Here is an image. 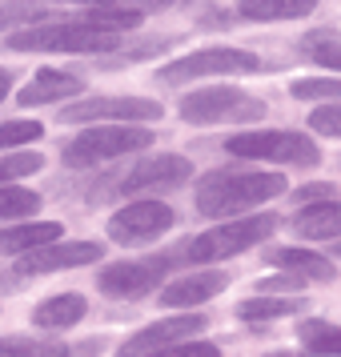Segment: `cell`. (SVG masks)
I'll return each instance as SVG.
<instances>
[{
  "instance_id": "6da1fadb",
  "label": "cell",
  "mask_w": 341,
  "mask_h": 357,
  "mask_svg": "<svg viewBox=\"0 0 341 357\" xmlns=\"http://www.w3.org/2000/svg\"><path fill=\"white\" fill-rule=\"evenodd\" d=\"M285 193V177L249 169H213L197 185V209L205 217H233Z\"/></svg>"
},
{
  "instance_id": "7a4b0ae2",
  "label": "cell",
  "mask_w": 341,
  "mask_h": 357,
  "mask_svg": "<svg viewBox=\"0 0 341 357\" xmlns=\"http://www.w3.org/2000/svg\"><path fill=\"white\" fill-rule=\"evenodd\" d=\"M8 45L20 52H113L116 33H105L89 20H45L33 29L8 36Z\"/></svg>"
},
{
  "instance_id": "3957f363",
  "label": "cell",
  "mask_w": 341,
  "mask_h": 357,
  "mask_svg": "<svg viewBox=\"0 0 341 357\" xmlns=\"http://www.w3.org/2000/svg\"><path fill=\"white\" fill-rule=\"evenodd\" d=\"M153 145V132L141 125H97V129L77 132L65 145V165L68 169H89V165L116 161L125 153H141Z\"/></svg>"
},
{
  "instance_id": "277c9868",
  "label": "cell",
  "mask_w": 341,
  "mask_h": 357,
  "mask_svg": "<svg viewBox=\"0 0 341 357\" xmlns=\"http://www.w3.org/2000/svg\"><path fill=\"white\" fill-rule=\"evenodd\" d=\"M277 229L273 217H237L229 225H217L209 233H201L193 241L185 245V261H197V265H209V261H225L237 257L253 245L269 241V233Z\"/></svg>"
},
{
  "instance_id": "5b68a950",
  "label": "cell",
  "mask_w": 341,
  "mask_h": 357,
  "mask_svg": "<svg viewBox=\"0 0 341 357\" xmlns=\"http://www.w3.org/2000/svg\"><path fill=\"white\" fill-rule=\"evenodd\" d=\"M225 149L233 157H245V161H277V165H301V169H313L321 161L317 145L301 137V132H277V129H253V132H237L229 137Z\"/></svg>"
},
{
  "instance_id": "8992f818",
  "label": "cell",
  "mask_w": 341,
  "mask_h": 357,
  "mask_svg": "<svg viewBox=\"0 0 341 357\" xmlns=\"http://www.w3.org/2000/svg\"><path fill=\"white\" fill-rule=\"evenodd\" d=\"M265 105L241 97L237 89H201L181 100V116L189 125H225V121H261Z\"/></svg>"
},
{
  "instance_id": "52a82bcc",
  "label": "cell",
  "mask_w": 341,
  "mask_h": 357,
  "mask_svg": "<svg viewBox=\"0 0 341 357\" xmlns=\"http://www.w3.org/2000/svg\"><path fill=\"white\" fill-rule=\"evenodd\" d=\"M261 61L253 52L241 49H201L189 56H177L173 65L161 68V81L169 84H185L193 77H229V73H257Z\"/></svg>"
},
{
  "instance_id": "ba28073f",
  "label": "cell",
  "mask_w": 341,
  "mask_h": 357,
  "mask_svg": "<svg viewBox=\"0 0 341 357\" xmlns=\"http://www.w3.org/2000/svg\"><path fill=\"white\" fill-rule=\"evenodd\" d=\"M173 225H177V213L169 205H161V201H132V205H125L121 213L109 217V237L125 245L153 241V237L169 233Z\"/></svg>"
},
{
  "instance_id": "9c48e42d",
  "label": "cell",
  "mask_w": 341,
  "mask_h": 357,
  "mask_svg": "<svg viewBox=\"0 0 341 357\" xmlns=\"http://www.w3.org/2000/svg\"><path fill=\"white\" fill-rule=\"evenodd\" d=\"M173 269V257H145V261H116L97 277L105 297H145L165 273Z\"/></svg>"
},
{
  "instance_id": "30bf717a",
  "label": "cell",
  "mask_w": 341,
  "mask_h": 357,
  "mask_svg": "<svg viewBox=\"0 0 341 357\" xmlns=\"http://www.w3.org/2000/svg\"><path fill=\"white\" fill-rule=\"evenodd\" d=\"M201 329H205V317H197V313L165 317V321H157V325H149V329H141L137 337H129L125 345H121V354H116V357H157V354H165V349L181 345L185 337L201 333Z\"/></svg>"
},
{
  "instance_id": "8fae6325",
  "label": "cell",
  "mask_w": 341,
  "mask_h": 357,
  "mask_svg": "<svg viewBox=\"0 0 341 357\" xmlns=\"http://www.w3.org/2000/svg\"><path fill=\"white\" fill-rule=\"evenodd\" d=\"M193 177V165L185 157H145V161L132 169L129 177L121 181L116 189L129 197H141V193H169L185 181Z\"/></svg>"
},
{
  "instance_id": "7c38bea8",
  "label": "cell",
  "mask_w": 341,
  "mask_h": 357,
  "mask_svg": "<svg viewBox=\"0 0 341 357\" xmlns=\"http://www.w3.org/2000/svg\"><path fill=\"white\" fill-rule=\"evenodd\" d=\"M161 116V105L145 97H93L65 109L61 121L68 125H84V121H157Z\"/></svg>"
},
{
  "instance_id": "4fadbf2b",
  "label": "cell",
  "mask_w": 341,
  "mask_h": 357,
  "mask_svg": "<svg viewBox=\"0 0 341 357\" xmlns=\"http://www.w3.org/2000/svg\"><path fill=\"white\" fill-rule=\"evenodd\" d=\"M100 249L97 241H52L45 249H33L17 261V273L20 277H33V273H52V269H73V265H93L100 261Z\"/></svg>"
},
{
  "instance_id": "5bb4252c",
  "label": "cell",
  "mask_w": 341,
  "mask_h": 357,
  "mask_svg": "<svg viewBox=\"0 0 341 357\" xmlns=\"http://www.w3.org/2000/svg\"><path fill=\"white\" fill-rule=\"evenodd\" d=\"M225 285H229V277L221 273V269H205V273L181 277V281H173V285H165V289H161V305H169V309L201 305V301L217 297Z\"/></svg>"
},
{
  "instance_id": "9a60e30c",
  "label": "cell",
  "mask_w": 341,
  "mask_h": 357,
  "mask_svg": "<svg viewBox=\"0 0 341 357\" xmlns=\"http://www.w3.org/2000/svg\"><path fill=\"white\" fill-rule=\"evenodd\" d=\"M81 93V81L73 73H56V68H40L33 77L29 89H20L17 100L24 109H36V105H52V100H65V97H77Z\"/></svg>"
},
{
  "instance_id": "2e32d148",
  "label": "cell",
  "mask_w": 341,
  "mask_h": 357,
  "mask_svg": "<svg viewBox=\"0 0 341 357\" xmlns=\"http://www.w3.org/2000/svg\"><path fill=\"white\" fill-rule=\"evenodd\" d=\"M293 233L305 237V241H333V237H341V201L305 205L293 217Z\"/></svg>"
},
{
  "instance_id": "e0dca14e",
  "label": "cell",
  "mask_w": 341,
  "mask_h": 357,
  "mask_svg": "<svg viewBox=\"0 0 341 357\" xmlns=\"http://www.w3.org/2000/svg\"><path fill=\"white\" fill-rule=\"evenodd\" d=\"M61 241V225L56 221H36V225H13L0 233V253H33V249H45V245Z\"/></svg>"
},
{
  "instance_id": "ac0fdd59",
  "label": "cell",
  "mask_w": 341,
  "mask_h": 357,
  "mask_svg": "<svg viewBox=\"0 0 341 357\" xmlns=\"http://www.w3.org/2000/svg\"><path fill=\"white\" fill-rule=\"evenodd\" d=\"M89 313V301H84L81 293H61V297H49V301H40L33 313V321L40 329H68V325H77Z\"/></svg>"
},
{
  "instance_id": "d6986e66",
  "label": "cell",
  "mask_w": 341,
  "mask_h": 357,
  "mask_svg": "<svg viewBox=\"0 0 341 357\" xmlns=\"http://www.w3.org/2000/svg\"><path fill=\"white\" fill-rule=\"evenodd\" d=\"M269 265L289 269L293 277H305V281H325V277H333V261L317 257V253H309V249H269Z\"/></svg>"
},
{
  "instance_id": "ffe728a7",
  "label": "cell",
  "mask_w": 341,
  "mask_h": 357,
  "mask_svg": "<svg viewBox=\"0 0 341 357\" xmlns=\"http://www.w3.org/2000/svg\"><path fill=\"white\" fill-rule=\"evenodd\" d=\"M317 8V0H237V13L249 20H293Z\"/></svg>"
},
{
  "instance_id": "44dd1931",
  "label": "cell",
  "mask_w": 341,
  "mask_h": 357,
  "mask_svg": "<svg viewBox=\"0 0 341 357\" xmlns=\"http://www.w3.org/2000/svg\"><path fill=\"white\" fill-rule=\"evenodd\" d=\"M297 337L313 357H341V329L329 321H301Z\"/></svg>"
},
{
  "instance_id": "7402d4cb",
  "label": "cell",
  "mask_w": 341,
  "mask_h": 357,
  "mask_svg": "<svg viewBox=\"0 0 341 357\" xmlns=\"http://www.w3.org/2000/svg\"><path fill=\"white\" fill-rule=\"evenodd\" d=\"M301 301H289V297H249L237 305V317L245 321H277V317H285V313H297Z\"/></svg>"
},
{
  "instance_id": "603a6c76",
  "label": "cell",
  "mask_w": 341,
  "mask_h": 357,
  "mask_svg": "<svg viewBox=\"0 0 341 357\" xmlns=\"http://www.w3.org/2000/svg\"><path fill=\"white\" fill-rule=\"evenodd\" d=\"M40 209V197L33 189H0V221H13V217H33Z\"/></svg>"
},
{
  "instance_id": "cb8c5ba5",
  "label": "cell",
  "mask_w": 341,
  "mask_h": 357,
  "mask_svg": "<svg viewBox=\"0 0 341 357\" xmlns=\"http://www.w3.org/2000/svg\"><path fill=\"white\" fill-rule=\"evenodd\" d=\"M29 20H40V24H45V4H40V0H4V4H0V29H8V24H29Z\"/></svg>"
},
{
  "instance_id": "d4e9b609",
  "label": "cell",
  "mask_w": 341,
  "mask_h": 357,
  "mask_svg": "<svg viewBox=\"0 0 341 357\" xmlns=\"http://www.w3.org/2000/svg\"><path fill=\"white\" fill-rule=\"evenodd\" d=\"M0 357H68L65 345H36L24 337H0Z\"/></svg>"
},
{
  "instance_id": "484cf974",
  "label": "cell",
  "mask_w": 341,
  "mask_h": 357,
  "mask_svg": "<svg viewBox=\"0 0 341 357\" xmlns=\"http://www.w3.org/2000/svg\"><path fill=\"white\" fill-rule=\"evenodd\" d=\"M84 20L105 29V33H125L132 24H141V13H129V8H93Z\"/></svg>"
},
{
  "instance_id": "4316f807",
  "label": "cell",
  "mask_w": 341,
  "mask_h": 357,
  "mask_svg": "<svg viewBox=\"0 0 341 357\" xmlns=\"http://www.w3.org/2000/svg\"><path fill=\"white\" fill-rule=\"evenodd\" d=\"M297 100H341V81H293L289 89Z\"/></svg>"
},
{
  "instance_id": "83f0119b",
  "label": "cell",
  "mask_w": 341,
  "mask_h": 357,
  "mask_svg": "<svg viewBox=\"0 0 341 357\" xmlns=\"http://www.w3.org/2000/svg\"><path fill=\"white\" fill-rule=\"evenodd\" d=\"M305 49L313 52V61H321L325 68H341V49H338V40H333V33L305 36Z\"/></svg>"
},
{
  "instance_id": "f1b7e54d",
  "label": "cell",
  "mask_w": 341,
  "mask_h": 357,
  "mask_svg": "<svg viewBox=\"0 0 341 357\" xmlns=\"http://www.w3.org/2000/svg\"><path fill=\"white\" fill-rule=\"evenodd\" d=\"M40 125L36 121H8V125H0V149H13V145H29L40 137Z\"/></svg>"
},
{
  "instance_id": "f546056e",
  "label": "cell",
  "mask_w": 341,
  "mask_h": 357,
  "mask_svg": "<svg viewBox=\"0 0 341 357\" xmlns=\"http://www.w3.org/2000/svg\"><path fill=\"white\" fill-rule=\"evenodd\" d=\"M40 157L36 153H13V157H0V181H17V177H29L40 169Z\"/></svg>"
},
{
  "instance_id": "4dcf8cb0",
  "label": "cell",
  "mask_w": 341,
  "mask_h": 357,
  "mask_svg": "<svg viewBox=\"0 0 341 357\" xmlns=\"http://www.w3.org/2000/svg\"><path fill=\"white\" fill-rule=\"evenodd\" d=\"M309 129L325 132V137H341V105H325L309 116Z\"/></svg>"
},
{
  "instance_id": "1f68e13d",
  "label": "cell",
  "mask_w": 341,
  "mask_h": 357,
  "mask_svg": "<svg viewBox=\"0 0 341 357\" xmlns=\"http://www.w3.org/2000/svg\"><path fill=\"white\" fill-rule=\"evenodd\" d=\"M293 201L305 209V205H321V201H333V185H305V189H297Z\"/></svg>"
},
{
  "instance_id": "d6a6232c",
  "label": "cell",
  "mask_w": 341,
  "mask_h": 357,
  "mask_svg": "<svg viewBox=\"0 0 341 357\" xmlns=\"http://www.w3.org/2000/svg\"><path fill=\"white\" fill-rule=\"evenodd\" d=\"M157 357H217V345H173V349H165V354Z\"/></svg>"
},
{
  "instance_id": "836d02e7",
  "label": "cell",
  "mask_w": 341,
  "mask_h": 357,
  "mask_svg": "<svg viewBox=\"0 0 341 357\" xmlns=\"http://www.w3.org/2000/svg\"><path fill=\"white\" fill-rule=\"evenodd\" d=\"M301 281L305 277H273V281H261V289L269 293V289H301Z\"/></svg>"
},
{
  "instance_id": "e575fe53",
  "label": "cell",
  "mask_w": 341,
  "mask_h": 357,
  "mask_svg": "<svg viewBox=\"0 0 341 357\" xmlns=\"http://www.w3.org/2000/svg\"><path fill=\"white\" fill-rule=\"evenodd\" d=\"M8 89H13V77H8V73H4V68H0V100L8 97Z\"/></svg>"
},
{
  "instance_id": "d590c367",
  "label": "cell",
  "mask_w": 341,
  "mask_h": 357,
  "mask_svg": "<svg viewBox=\"0 0 341 357\" xmlns=\"http://www.w3.org/2000/svg\"><path fill=\"white\" fill-rule=\"evenodd\" d=\"M265 357H293V354H265Z\"/></svg>"
},
{
  "instance_id": "8d00e7d4",
  "label": "cell",
  "mask_w": 341,
  "mask_h": 357,
  "mask_svg": "<svg viewBox=\"0 0 341 357\" xmlns=\"http://www.w3.org/2000/svg\"><path fill=\"white\" fill-rule=\"evenodd\" d=\"M333 253H338V257H341V241H338V245H333Z\"/></svg>"
},
{
  "instance_id": "74e56055",
  "label": "cell",
  "mask_w": 341,
  "mask_h": 357,
  "mask_svg": "<svg viewBox=\"0 0 341 357\" xmlns=\"http://www.w3.org/2000/svg\"><path fill=\"white\" fill-rule=\"evenodd\" d=\"M77 4H89V0H77Z\"/></svg>"
}]
</instances>
